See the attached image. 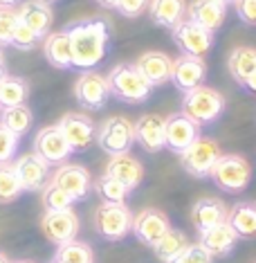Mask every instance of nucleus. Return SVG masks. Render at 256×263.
I'll return each instance as SVG.
<instances>
[{
	"mask_svg": "<svg viewBox=\"0 0 256 263\" xmlns=\"http://www.w3.org/2000/svg\"><path fill=\"white\" fill-rule=\"evenodd\" d=\"M148 3L151 0H117L115 11L126 16V18H137V16H142L148 9Z\"/></svg>",
	"mask_w": 256,
	"mask_h": 263,
	"instance_id": "ea45409f",
	"label": "nucleus"
},
{
	"mask_svg": "<svg viewBox=\"0 0 256 263\" xmlns=\"http://www.w3.org/2000/svg\"><path fill=\"white\" fill-rule=\"evenodd\" d=\"M236 243H238V236H236V232L227 225V220L216 225V227H211V230H207V232H200V245L211 256L231 254V250L236 248Z\"/></svg>",
	"mask_w": 256,
	"mask_h": 263,
	"instance_id": "a878e982",
	"label": "nucleus"
},
{
	"mask_svg": "<svg viewBox=\"0 0 256 263\" xmlns=\"http://www.w3.org/2000/svg\"><path fill=\"white\" fill-rule=\"evenodd\" d=\"M18 135H14L0 124V164H7L14 160L16 151H18Z\"/></svg>",
	"mask_w": 256,
	"mask_h": 263,
	"instance_id": "c9c22d12",
	"label": "nucleus"
},
{
	"mask_svg": "<svg viewBox=\"0 0 256 263\" xmlns=\"http://www.w3.org/2000/svg\"><path fill=\"white\" fill-rule=\"evenodd\" d=\"M56 261L61 263H94V254H92V248L83 241H68L63 245H58L56 254H54Z\"/></svg>",
	"mask_w": 256,
	"mask_h": 263,
	"instance_id": "473e14b6",
	"label": "nucleus"
},
{
	"mask_svg": "<svg viewBox=\"0 0 256 263\" xmlns=\"http://www.w3.org/2000/svg\"><path fill=\"white\" fill-rule=\"evenodd\" d=\"M216 3H223V5H229V3H234V0H216Z\"/></svg>",
	"mask_w": 256,
	"mask_h": 263,
	"instance_id": "de8ad7c7",
	"label": "nucleus"
},
{
	"mask_svg": "<svg viewBox=\"0 0 256 263\" xmlns=\"http://www.w3.org/2000/svg\"><path fill=\"white\" fill-rule=\"evenodd\" d=\"M227 70L231 79L241 83L256 70V47H234L227 57Z\"/></svg>",
	"mask_w": 256,
	"mask_h": 263,
	"instance_id": "cd10ccee",
	"label": "nucleus"
},
{
	"mask_svg": "<svg viewBox=\"0 0 256 263\" xmlns=\"http://www.w3.org/2000/svg\"><path fill=\"white\" fill-rule=\"evenodd\" d=\"M166 124V148L182 155L200 137V126L184 112H173L164 119Z\"/></svg>",
	"mask_w": 256,
	"mask_h": 263,
	"instance_id": "4468645a",
	"label": "nucleus"
},
{
	"mask_svg": "<svg viewBox=\"0 0 256 263\" xmlns=\"http://www.w3.org/2000/svg\"><path fill=\"white\" fill-rule=\"evenodd\" d=\"M43 3H47V5H52V3H56V0H43Z\"/></svg>",
	"mask_w": 256,
	"mask_h": 263,
	"instance_id": "8fccbe9b",
	"label": "nucleus"
},
{
	"mask_svg": "<svg viewBox=\"0 0 256 263\" xmlns=\"http://www.w3.org/2000/svg\"><path fill=\"white\" fill-rule=\"evenodd\" d=\"M79 216L74 209H63V212H45L41 218V230L47 241L63 245L68 241H74L79 234Z\"/></svg>",
	"mask_w": 256,
	"mask_h": 263,
	"instance_id": "ddd939ff",
	"label": "nucleus"
},
{
	"mask_svg": "<svg viewBox=\"0 0 256 263\" xmlns=\"http://www.w3.org/2000/svg\"><path fill=\"white\" fill-rule=\"evenodd\" d=\"M23 0H0V9H11L16 5H21Z\"/></svg>",
	"mask_w": 256,
	"mask_h": 263,
	"instance_id": "37998d69",
	"label": "nucleus"
},
{
	"mask_svg": "<svg viewBox=\"0 0 256 263\" xmlns=\"http://www.w3.org/2000/svg\"><path fill=\"white\" fill-rule=\"evenodd\" d=\"M236 14L245 25L256 27V0H234Z\"/></svg>",
	"mask_w": 256,
	"mask_h": 263,
	"instance_id": "a19ab883",
	"label": "nucleus"
},
{
	"mask_svg": "<svg viewBox=\"0 0 256 263\" xmlns=\"http://www.w3.org/2000/svg\"><path fill=\"white\" fill-rule=\"evenodd\" d=\"M171 230V223L160 209H142L133 216V234L137 236V241L144 245H155L166 232Z\"/></svg>",
	"mask_w": 256,
	"mask_h": 263,
	"instance_id": "2eb2a0df",
	"label": "nucleus"
},
{
	"mask_svg": "<svg viewBox=\"0 0 256 263\" xmlns=\"http://www.w3.org/2000/svg\"><path fill=\"white\" fill-rule=\"evenodd\" d=\"M43 54L47 59V63L58 70L72 68V45H70V36L65 34V29L50 32L43 39Z\"/></svg>",
	"mask_w": 256,
	"mask_h": 263,
	"instance_id": "393cba45",
	"label": "nucleus"
},
{
	"mask_svg": "<svg viewBox=\"0 0 256 263\" xmlns=\"http://www.w3.org/2000/svg\"><path fill=\"white\" fill-rule=\"evenodd\" d=\"M243 88H245V90H249V92H254V95H256V70H254V72L247 77L245 81H243Z\"/></svg>",
	"mask_w": 256,
	"mask_h": 263,
	"instance_id": "79ce46f5",
	"label": "nucleus"
},
{
	"mask_svg": "<svg viewBox=\"0 0 256 263\" xmlns=\"http://www.w3.org/2000/svg\"><path fill=\"white\" fill-rule=\"evenodd\" d=\"M97 142H99L101 151H106L108 155L128 153L130 146L135 144L133 122L126 117H122V115L104 119L97 128Z\"/></svg>",
	"mask_w": 256,
	"mask_h": 263,
	"instance_id": "423d86ee",
	"label": "nucleus"
},
{
	"mask_svg": "<svg viewBox=\"0 0 256 263\" xmlns=\"http://www.w3.org/2000/svg\"><path fill=\"white\" fill-rule=\"evenodd\" d=\"M227 212L229 209L225 207V202L220 198H200L191 207V223L198 232H207L211 227L225 223Z\"/></svg>",
	"mask_w": 256,
	"mask_h": 263,
	"instance_id": "5701e85b",
	"label": "nucleus"
},
{
	"mask_svg": "<svg viewBox=\"0 0 256 263\" xmlns=\"http://www.w3.org/2000/svg\"><path fill=\"white\" fill-rule=\"evenodd\" d=\"M135 128V142L144 148L146 153H160L166 148V124L164 117L155 115H142L137 122L133 124Z\"/></svg>",
	"mask_w": 256,
	"mask_h": 263,
	"instance_id": "dca6fc26",
	"label": "nucleus"
},
{
	"mask_svg": "<svg viewBox=\"0 0 256 263\" xmlns=\"http://www.w3.org/2000/svg\"><path fill=\"white\" fill-rule=\"evenodd\" d=\"M11 263H34V261H27V259H23V261H11Z\"/></svg>",
	"mask_w": 256,
	"mask_h": 263,
	"instance_id": "09e8293b",
	"label": "nucleus"
},
{
	"mask_svg": "<svg viewBox=\"0 0 256 263\" xmlns=\"http://www.w3.org/2000/svg\"><path fill=\"white\" fill-rule=\"evenodd\" d=\"M14 169L21 178V184L25 191H41L50 182V164L36 153H27L14 162Z\"/></svg>",
	"mask_w": 256,
	"mask_h": 263,
	"instance_id": "a211bd4d",
	"label": "nucleus"
},
{
	"mask_svg": "<svg viewBox=\"0 0 256 263\" xmlns=\"http://www.w3.org/2000/svg\"><path fill=\"white\" fill-rule=\"evenodd\" d=\"M220 146L209 137H198L191 146L187 148L180 160H182V169L193 178H209L213 164L218 162L220 158Z\"/></svg>",
	"mask_w": 256,
	"mask_h": 263,
	"instance_id": "0eeeda50",
	"label": "nucleus"
},
{
	"mask_svg": "<svg viewBox=\"0 0 256 263\" xmlns=\"http://www.w3.org/2000/svg\"><path fill=\"white\" fill-rule=\"evenodd\" d=\"M74 99L79 101V106L88 110H99L108 104L110 99V86L108 79L104 74L88 70L83 72L74 83Z\"/></svg>",
	"mask_w": 256,
	"mask_h": 263,
	"instance_id": "1a4fd4ad",
	"label": "nucleus"
},
{
	"mask_svg": "<svg viewBox=\"0 0 256 263\" xmlns=\"http://www.w3.org/2000/svg\"><path fill=\"white\" fill-rule=\"evenodd\" d=\"M207 77V65L202 59L195 57H180L173 61V70H171V83L180 92H189L205 83Z\"/></svg>",
	"mask_w": 256,
	"mask_h": 263,
	"instance_id": "f3484780",
	"label": "nucleus"
},
{
	"mask_svg": "<svg viewBox=\"0 0 256 263\" xmlns=\"http://www.w3.org/2000/svg\"><path fill=\"white\" fill-rule=\"evenodd\" d=\"M227 225L236 232L238 238L256 236V202H236L227 212Z\"/></svg>",
	"mask_w": 256,
	"mask_h": 263,
	"instance_id": "bb28decb",
	"label": "nucleus"
},
{
	"mask_svg": "<svg viewBox=\"0 0 256 263\" xmlns=\"http://www.w3.org/2000/svg\"><path fill=\"white\" fill-rule=\"evenodd\" d=\"M50 182H54L56 187H61L74 202L88 198V194H90V189H92L90 171L81 164H68V162L61 164L54 173H52Z\"/></svg>",
	"mask_w": 256,
	"mask_h": 263,
	"instance_id": "f8f14e48",
	"label": "nucleus"
},
{
	"mask_svg": "<svg viewBox=\"0 0 256 263\" xmlns=\"http://www.w3.org/2000/svg\"><path fill=\"white\" fill-rule=\"evenodd\" d=\"M72 45V68L94 70L110 47V23L106 18H81L65 27Z\"/></svg>",
	"mask_w": 256,
	"mask_h": 263,
	"instance_id": "f257e3e1",
	"label": "nucleus"
},
{
	"mask_svg": "<svg viewBox=\"0 0 256 263\" xmlns=\"http://www.w3.org/2000/svg\"><path fill=\"white\" fill-rule=\"evenodd\" d=\"M36 43H38V36L18 18V23H16V29H14V39H11V45L27 52V50H34Z\"/></svg>",
	"mask_w": 256,
	"mask_h": 263,
	"instance_id": "e433bc0d",
	"label": "nucleus"
},
{
	"mask_svg": "<svg viewBox=\"0 0 256 263\" xmlns=\"http://www.w3.org/2000/svg\"><path fill=\"white\" fill-rule=\"evenodd\" d=\"M92 187L104 202H115V205H124L128 198V194H130L122 182L115 180V178H110V176H106V173L101 178H97V182H94Z\"/></svg>",
	"mask_w": 256,
	"mask_h": 263,
	"instance_id": "72a5a7b5",
	"label": "nucleus"
},
{
	"mask_svg": "<svg viewBox=\"0 0 256 263\" xmlns=\"http://www.w3.org/2000/svg\"><path fill=\"white\" fill-rule=\"evenodd\" d=\"M23 184L21 178L16 173L14 164H0V205H7V202H14L18 196L23 194Z\"/></svg>",
	"mask_w": 256,
	"mask_h": 263,
	"instance_id": "2f4dec72",
	"label": "nucleus"
},
{
	"mask_svg": "<svg viewBox=\"0 0 256 263\" xmlns=\"http://www.w3.org/2000/svg\"><path fill=\"white\" fill-rule=\"evenodd\" d=\"M106 176L115 178L126 187L128 191L137 189L142 180H144V166L140 160H135L130 153L122 155H110L108 164H106Z\"/></svg>",
	"mask_w": 256,
	"mask_h": 263,
	"instance_id": "aec40b11",
	"label": "nucleus"
},
{
	"mask_svg": "<svg viewBox=\"0 0 256 263\" xmlns=\"http://www.w3.org/2000/svg\"><path fill=\"white\" fill-rule=\"evenodd\" d=\"M41 200H43L45 212H63V209H72V202H74L61 187H56L54 182H47L43 187Z\"/></svg>",
	"mask_w": 256,
	"mask_h": 263,
	"instance_id": "f704fd0d",
	"label": "nucleus"
},
{
	"mask_svg": "<svg viewBox=\"0 0 256 263\" xmlns=\"http://www.w3.org/2000/svg\"><path fill=\"white\" fill-rule=\"evenodd\" d=\"M209 178L218 189L227 191V194H241L252 180V166L243 155L227 153L218 158Z\"/></svg>",
	"mask_w": 256,
	"mask_h": 263,
	"instance_id": "20e7f679",
	"label": "nucleus"
},
{
	"mask_svg": "<svg viewBox=\"0 0 256 263\" xmlns=\"http://www.w3.org/2000/svg\"><path fill=\"white\" fill-rule=\"evenodd\" d=\"M97 5H101V7H106V9H115L117 7V0H94Z\"/></svg>",
	"mask_w": 256,
	"mask_h": 263,
	"instance_id": "c03bdc74",
	"label": "nucleus"
},
{
	"mask_svg": "<svg viewBox=\"0 0 256 263\" xmlns=\"http://www.w3.org/2000/svg\"><path fill=\"white\" fill-rule=\"evenodd\" d=\"M0 59H3V54H0Z\"/></svg>",
	"mask_w": 256,
	"mask_h": 263,
	"instance_id": "603ef678",
	"label": "nucleus"
},
{
	"mask_svg": "<svg viewBox=\"0 0 256 263\" xmlns=\"http://www.w3.org/2000/svg\"><path fill=\"white\" fill-rule=\"evenodd\" d=\"M0 263H11V261H9V259H7V256H5L3 252H0Z\"/></svg>",
	"mask_w": 256,
	"mask_h": 263,
	"instance_id": "49530a36",
	"label": "nucleus"
},
{
	"mask_svg": "<svg viewBox=\"0 0 256 263\" xmlns=\"http://www.w3.org/2000/svg\"><path fill=\"white\" fill-rule=\"evenodd\" d=\"M225 16H227V5L216 0H191L187 5V18L211 34L223 27Z\"/></svg>",
	"mask_w": 256,
	"mask_h": 263,
	"instance_id": "6ab92c4d",
	"label": "nucleus"
},
{
	"mask_svg": "<svg viewBox=\"0 0 256 263\" xmlns=\"http://www.w3.org/2000/svg\"><path fill=\"white\" fill-rule=\"evenodd\" d=\"M187 245H189V241L180 230H169L155 245H153V252H155V256L162 263H173L178 256L184 252Z\"/></svg>",
	"mask_w": 256,
	"mask_h": 263,
	"instance_id": "7c9ffc66",
	"label": "nucleus"
},
{
	"mask_svg": "<svg viewBox=\"0 0 256 263\" xmlns=\"http://www.w3.org/2000/svg\"><path fill=\"white\" fill-rule=\"evenodd\" d=\"M16 23H18V14H16V11H11V9H0V47L11 45Z\"/></svg>",
	"mask_w": 256,
	"mask_h": 263,
	"instance_id": "4c0bfd02",
	"label": "nucleus"
},
{
	"mask_svg": "<svg viewBox=\"0 0 256 263\" xmlns=\"http://www.w3.org/2000/svg\"><path fill=\"white\" fill-rule=\"evenodd\" d=\"M225 110V97L216 88H207L205 83L193 90L184 92L182 97V112L191 117L198 126H209L223 115Z\"/></svg>",
	"mask_w": 256,
	"mask_h": 263,
	"instance_id": "7ed1b4c3",
	"label": "nucleus"
},
{
	"mask_svg": "<svg viewBox=\"0 0 256 263\" xmlns=\"http://www.w3.org/2000/svg\"><path fill=\"white\" fill-rule=\"evenodd\" d=\"M7 77V68H5V59H0V81Z\"/></svg>",
	"mask_w": 256,
	"mask_h": 263,
	"instance_id": "a18cd8bd",
	"label": "nucleus"
},
{
	"mask_svg": "<svg viewBox=\"0 0 256 263\" xmlns=\"http://www.w3.org/2000/svg\"><path fill=\"white\" fill-rule=\"evenodd\" d=\"M50 263H61V261H56V259H52V261H50Z\"/></svg>",
	"mask_w": 256,
	"mask_h": 263,
	"instance_id": "3c124183",
	"label": "nucleus"
},
{
	"mask_svg": "<svg viewBox=\"0 0 256 263\" xmlns=\"http://www.w3.org/2000/svg\"><path fill=\"white\" fill-rule=\"evenodd\" d=\"M56 126L61 128V133L68 140L72 153H81L86 148H90L94 137H97L94 122L88 115H83V112H65L56 122Z\"/></svg>",
	"mask_w": 256,
	"mask_h": 263,
	"instance_id": "9d476101",
	"label": "nucleus"
},
{
	"mask_svg": "<svg viewBox=\"0 0 256 263\" xmlns=\"http://www.w3.org/2000/svg\"><path fill=\"white\" fill-rule=\"evenodd\" d=\"M171 36H173V43L178 45V50H180L184 57L202 59L213 45V34L202 29L200 25H195V23H191L189 18L178 23V25L171 29Z\"/></svg>",
	"mask_w": 256,
	"mask_h": 263,
	"instance_id": "6e6552de",
	"label": "nucleus"
},
{
	"mask_svg": "<svg viewBox=\"0 0 256 263\" xmlns=\"http://www.w3.org/2000/svg\"><path fill=\"white\" fill-rule=\"evenodd\" d=\"M137 70L144 74V79L151 83L153 88L164 86L166 81H171V70H173V61L164 54V52H144L137 61Z\"/></svg>",
	"mask_w": 256,
	"mask_h": 263,
	"instance_id": "4be33fe9",
	"label": "nucleus"
},
{
	"mask_svg": "<svg viewBox=\"0 0 256 263\" xmlns=\"http://www.w3.org/2000/svg\"><path fill=\"white\" fill-rule=\"evenodd\" d=\"M0 124L14 135L23 137L32 128L34 124V112L27 104L23 106H11V108H0Z\"/></svg>",
	"mask_w": 256,
	"mask_h": 263,
	"instance_id": "c756f323",
	"label": "nucleus"
},
{
	"mask_svg": "<svg viewBox=\"0 0 256 263\" xmlns=\"http://www.w3.org/2000/svg\"><path fill=\"white\" fill-rule=\"evenodd\" d=\"M110 95L124 104H144L151 97L153 86L144 79L135 63H119L108 72Z\"/></svg>",
	"mask_w": 256,
	"mask_h": 263,
	"instance_id": "f03ea898",
	"label": "nucleus"
},
{
	"mask_svg": "<svg viewBox=\"0 0 256 263\" xmlns=\"http://www.w3.org/2000/svg\"><path fill=\"white\" fill-rule=\"evenodd\" d=\"M94 230L106 241H122L133 230V214L126 205L101 202L94 212Z\"/></svg>",
	"mask_w": 256,
	"mask_h": 263,
	"instance_id": "39448f33",
	"label": "nucleus"
},
{
	"mask_svg": "<svg viewBox=\"0 0 256 263\" xmlns=\"http://www.w3.org/2000/svg\"><path fill=\"white\" fill-rule=\"evenodd\" d=\"M18 18L25 23V25L32 29L34 34L41 39H45L47 34L52 32V21H54V14H52V7L43 0H23L18 7Z\"/></svg>",
	"mask_w": 256,
	"mask_h": 263,
	"instance_id": "412c9836",
	"label": "nucleus"
},
{
	"mask_svg": "<svg viewBox=\"0 0 256 263\" xmlns=\"http://www.w3.org/2000/svg\"><path fill=\"white\" fill-rule=\"evenodd\" d=\"M34 153L38 155V158H43L47 164H65V160L72 155V148H70L68 140L63 137L61 128L56 126V124H52V126H45L41 128L36 137H34Z\"/></svg>",
	"mask_w": 256,
	"mask_h": 263,
	"instance_id": "9b49d317",
	"label": "nucleus"
},
{
	"mask_svg": "<svg viewBox=\"0 0 256 263\" xmlns=\"http://www.w3.org/2000/svg\"><path fill=\"white\" fill-rule=\"evenodd\" d=\"M211 259H213V256L207 252L200 243H195V245H187V248H184V252L178 256L173 263H211Z\"/></svg>",
	"mask_w": 256,
	"mask_h": 263,
	"instance_id": "58836bf2",
	"label": "nucleus"
},
{
	"mask_svg": "<svg viewBox=\"0 0 256 263\" xmlns=\"http://www.w3.org/2000/svg\"><path fill=\"white\" fill-rule=\"evenodd\" d=\"M29 97V81L25 77L7 74L0 81V108H11V106L27 104Z\"/></svg>",
	"mask_w": 256,
	"mask_h": 263,
	"instance_id": "c85d7f7f",
	"label": "nucleus"
},
{
	"mask_svg": "<svg viewBox=\"0 0 256 263\" xmlns=\"http://www.w3.org/2000/svg\"><path fill=\"white\" fill-rule=\"evenodd\" d=\"M148 16L157 27L173 29L178 23L187 18V0H151Z\"/></svg>",
	"mask_w": 256,
	"mask_h": 263,
	"instance_id": "b1692460",
	"label": "nucleus"
}]
</instances>
